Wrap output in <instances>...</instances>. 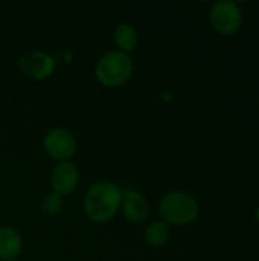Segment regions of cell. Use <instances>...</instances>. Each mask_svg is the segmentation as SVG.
I'll return each instance as SVG.
<instances>
[{"label": "cell", "mask_w": 259, "mask_h": 261, "mask_svg": "<svg viewBox=\"0 0 259 261\" xmlns=\"http://www.w3.org/2000/svg\"><path fill=\"white\" fill-rule=\"evenodd\" d=\"M61 208H63V199H61V196L56 194V193H49V194L43 199V202H41V210H43V213L47 214V216H55V214H58V213L61 211Z\"/></svg>", "instance_id": "7c38bea8"}, {"label": "cell", "mask_w": 259, "mask_h": 261, "mask_svg": "<svg viewBox=\"0 0 259 261\" xmlns=\"http://www.w3.org/2000/svg\"><path fill=\"white\" fill-rule=\"evenodd\" d=\"M78 179H79V174H78V168L75 164L67 162V161L60 162L53 168L52 176H50L53 193H56L60 196L70 194L72 191H75V188L78 185Z\"/></svg>", "instance_id": "52a82bcc"}, {"label": "cell", "mask_w": 259, "mask_h": 261, "mask_svg": "<svg viewBox=\"0 0 259 261\" xmlns=\"http://www.w3.org/2000/svg\"><path fill=\"white\" fill-rule=\"evenodd\" d=\"M171 237V229H169V225L165 223L163 220H157V222H153L147 231H145V242L153 246V248H160L163 246Z\"/></svg>", "instance_id": "8fae6325"}, {"label": "cell", "mask_w": 259, "mask_h": 261, "mask_svg": "<svg viewBox=\"0 0 259 261\" xmlns=\"http://www.w3.org/2000/svg\"><path fill=\"white\" fill-rule=\"evenodd\" d=\"M209 23L220 35H234L243 24V11L238 3L221 0L211 6Z\"/></svg>", "instance_id": "277c9868"}, {"label": "cell", "mask_w": 259, "mask_h": 261, "mask_svg": "<svg viewBox=\"0 0 259 261\" xmlns=\"http://www.w3.org/2000/svg\"><path fill=\"white\" fill-rule=\"evenodd\" d=\"M21 249H23V240L18 231L11 226H2L0 228V260H17L21 254Z\"/></svg>", "instance_id": "9c48e42d"}, {"label": "cell", "mask_w": 259, "mask_h": 261, "mask_svg": "<svg viewBox=\"0 0 259 261\" xmlns=\"http://www.w3.org/2000/svg\"><path fill=\"white\" fill-rule=\"evenodd\" d=\"M133 73V60L128 54L121 50H110L104 54L95 67L98 81L105 87H119L125 84Z\"/></svg>", "instance_id": "3957f363"}, {"label": "cell", "mask_w": 259, "mask_h": 261, "mask_svg": "<svg viewBox=\"0 0 259 261\" xmlns=\"http://www.w3.org/2000/svg\"><path fill=\"white\" fill-rule=\"evenodd\" d=\"M255 219H256V222H258L259 225V205L258 208H256V211H255Z\"/></svg>", "instance_id": "4fadbf2b"}, {"label": "cell", "mask_w": 259, "mask_h": 261, "mask_svg": "<svg viewBox=\"0 0 259 261\" xmlns=\"http://www.w3.org/2000/svg\"><path fill=\"white\" fill-rule=\"evenodd\" d=\"M113 40L116 43V46L121 49V52H131L137 41H139V34L137 29L130 24V23H121L118 24V28L114 29V35Z\"/></svg>", "instance_id": "30bf717a"}, {"label": "cell", "mask_w": 259, "mask_h": 261, "mask_svg": "<svg viewBox=\"0 0 259 261\" xmlns=\"http://www.w3.org/2000/svg\"><path fill=\"white\" fill-rule=\"evenodd\" d=\"M121 210L124 213V217L130 223H142L150 214V203L140 193L130 190L125 191L122 196Z\"/></svg>", "instance_id": "ba28073f"}, {"label": "cell", "mask_w": 259, "mask_h": 261, "mask_svg": "<svg viewBox=\"0 0 259 261\" xmlns=\"http://www.w3.org/2000/svg\"><path fill=\"white\" fill-rule=\"evenodd\" d=\"M44 150L52 159L64 162L76 153V139L66 128H53L44 138Z\"/></svg>", "instance_id": "8992f818"}, {"label": "cell", "mask_w": 259, "mask_h": 261, "mask_svg": "<svg viewBox=\"0 0 259 261\" xmlns=\"http://www.w3.org/2000/svg\"><path fill=\"white\" fill-rule=\"evenodd\" d=\"M18 67L24 76L34 81H43L55 72V60L46 52L29 50L20 58Z\"/></svg>", "instance_id": "5b68a950"}, {"label": "cell", "mask_w": 259, "mask_h": 261, "mask_svg": "<svg viewBox=\"0 0 259 261\" xmlns=\"http://www.w3.org/2000/svg\"><path fill=\"white\" fill-rule=\"evenodd\" d=\"M159 213L165 223L185 226L192 223L198 216V203L194 196L185 191L166 193L159 203Z\"/></svg>", "instance_id": "7a4b0ae2"}, {"label": "cell", "mask_w": 259, "mask_h": 261, "mask_svg": "<svg viewBox=\"0 0 259 261\" xmlns=\"http://www.w3.org/2000/svg\"><path fill=\"white\" fill-rule=\"evenodd\" d=\"M258 106H259V96H258Z\"/></svg>", "instance_id": "5bb4252c"}, {"label": "cell", "mask_w": 259, "mask_h": 261, "mask_svg": "<svg viewBox=\"0 0 259 261\" xmlns=\"http://www.w3.org/2000/svg\"><path fill=\"white\" fill-rule=\"evenodd\" d=\"M124 191L111 182L93 184L84 197V211L95 223L111 220L121 210Z\"/></svg>", "instance_id": "6da1fadb"}]
</instances>
